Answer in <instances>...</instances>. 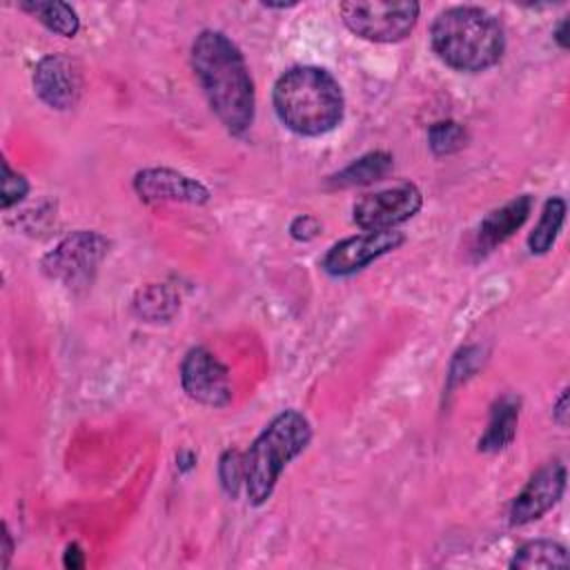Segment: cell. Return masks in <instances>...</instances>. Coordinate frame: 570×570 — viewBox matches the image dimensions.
Listing matches in <instances>:
<instances>
[{"label":"cell","instance_id":"cell-3","mask_svg":"<svg viewBox=\"0 0 570 570\" xmlns=\"http://www.w3.org/2000/svg\"><path fill=\"white\" fill-rule=\"evenodd\" d=\"M430 45L441 62L456 71H485L505 51V31L494 13L474 4H456L436 13Z\"/></svg>","mask_w":570,"mask_h":570},{"label":"cell","instance_id":"cell-7","mask_svg":"<svg viewBox=\"0 0 570 570\" xmlns=\"http://www.w3.org/2000/svg\"><path fill=\"white\" fill-rule=\"evenodd\" d=\"M423 205V194L414 183L361 196L352 207V220L365 232L394 229L410 220Z\"/></svg>","mask_w":570,"mask_h":570},{"label":"cell","instance_id":"cell-1","mask_svg":"<svg viewBox=\"0 0 570 570\" xmlns=\"http://www.w3.org/2000/svg\"><path fill=\"white\" fill-rule=\"evenodd\" d=\"M191 69L223 127L240 136L256 114V91L243 51L216 29H203L189 51Z\"/></svg>","mask_w":570,"mask_h":570},{"label":"cell","instance_id":"cell-19","mask_svg":"<svg viewBox=\"0 0 570 570\" xmlns=\"http://www.w3.org/2000/svg\"><path fill=\"white\" fill-rule=\"evenodd\" d=\"M566 220V200L561 196H552L546 200L539 223L534 225V229L528 236V247L532 254H546L550 252V247L554 245L561 225Z\"/></svg>","mask_w":570,"mask_h":570},{"label":"cell","instance_id":"cell-10","mask_svg":"<svg viewBox=\"0 0 570 570\" xmlns=\"http://www.w3.org/2000/svg\"><path fill=\"white\" fill-rule=\"evenodd\" d=\"M134 191L142 203L205 205L212 191L196 178L171 167H145L134 176Z\"/></svg>","mask_w":570,"mask_h":570},{"label":"cell","instance_id":"cell-6","mask_svg":"<svg viewBox=\"0 0 570 570\" xmlns=\"http://www.w3.org/2000/svg\"><path fill=\"white\" fill-rule=\"evenodd\" d=\"M109 252V240L89 229H78L65 236L40 261L45 276L62 283L69 289H85L91 285L102 258Z\"/></svg>","mask_w":570,"mask_h":570},{"label":"cell","instance_id":"cell-4","mask_svg":"<svg viewBox=\"0 0 570 570\" xmlns=\"http://www.w3.org/2000/svg\"><path fill=\"white\" fill-rule=\"evenodd\" d=\"M312 441V423L298 410L276 414L243 452V488L252 505H263L287 468Z\"/></svg>","mask_w":570,"mask_h":570},{"label":"cell","instance_id":"cell-2","mask_svg":"<svg viewBox=\"0 0 570 570\" xmlns=\"http://www.w3.org/2000/svg\"><path fill=\"white\" fill-rule=\"evenodd\" d=\"M278 120L298 136H323L336 129L345 114L338 80L323 67L296 65L283 71L272 89Z\"/></svg>","mask_w":570,"mask_h":570},{"label":"cell","instance_id":"cell-17","mask_svg":"<svg viewBox=\"0 0 570 570\" xmlns=\"http://www.w3.org/2000/svg\"><path fill=\"white\" fill-rule=\"evenodd\" d=\"M20 9L31 13L38 22H42L49 31L62 36V38H73L80 29V18L78 11L67 4V2H58V0H27L20 2Z\"/></svg>","mask_w":570,"mask_h":570},{"label":"cell","instance_id":"cell-21","mask_svg":"<svg viewBox=\"0 0 570 570\" xmlns=\"http://www.w3.org/2000/svg\"><path fill=\"white\" fill-rule=\"evenodd\" d=\"M218 479L223 490L229 497H238L243 488V452L240 450H225L218 461Z\"/></svg>","mask_w":570,"mask_h":570},{"label":"cell","instance_id":"cell-9","mask_svg":"<svg viewBox=\"0 0 570 570\" xmlns=\"http://www.w3.org/2000/svg\"><path fill=\"white\" fill-rule=\"evenodd\" d=\"M405 243V234L396 229L365 232L347 236L334 243L323 256V269L332 276H350L367 267L372 261L399 249Z\"/></svg>","mask_w":570,"mask_h":570},{"label":"cell","instance_id":"cell-23","mask_svg":"<svg viewBox=\"0 0 570 570\" xmlns=\"http://www.w3.org/2000/svg\"><path fill=\"white\" fill-rule=\"evenodd\" d=\"M318 232H321V223L314 216H309V214L296 216L292 220V225H289V234L296 240H312V238L318 236Z\"/></svg>","mask_w":570,"mask_h":570},{"label":"cell","instance_id":"cell-27","mask_svg":"<svg viewBox=\"0 0 570 570\" xmlns=\"http://www.w3.org/2000/svg\"><path fill=\"white\" fill-rule=\"evenodd\" d=\"M11 552H13V543H11V532H9V528L4 525V566L9 563V557H11Z\"/></svg>","mask_w":570,"mask_h":570},{"label":"cell","instance_id":"cell-18","mask_svg":"<svg viewBox=\"0 0 570 570\" xmlns=\"http://www.w3.org/2000/svg\"><path fill=\"white\" fill-rule=\"evenodd\" d=\"M566 566H568L566 548L550 539H534V541L523 543L510 561V568H519V570L566 568Z\"/></svg>","mask_w":570,"mask_h":570},{"label":"cell","instance_id":"cell-24","mask_svg":"<svg viewBox=\"0 0 570 570\" xmlns=\"http://www.w3.org/2000/svg\"><path fill=\"white\" fill-rule=\"evenodd\" d=\"M62 563H65V568H71V570H80V568H85V552L80 550V546H78V543H69V546L65 548Z\"/></svg>","mask_w":570,"mask_h":570},{"label":"cell","instance_id":"cell-13","mask_svg":"<svg viewBox=\"0 0 570 570\" xmlns=\"http://www.w3.org/2000/svg\"><path fill=\"white\" fill-rule=\"evenodd\" d=\"M534 198L530 194H521L505 205L488 212L476 229V249L492 252L497 245L505 243L517 229L523 227L528 216L532 214Z\"/></svg>","mask_w":570,"mask_h":570},{"label":"cell","instance_id":"cell-25","mask_svg":"<svg viewBox=\"0 0 570 570\" xmlns=\"http://www.w3.org/2000/svg\"><path fill=\"white\" fill-rule=\"evenodd\" d=\"M552 419L566 428L568 425V390H563L554 403V410H552Z\"/></svg>","mask_w":570,"mask_h":570},{"label":"cell","instance_id":"cell-14","mask_svg":"<svg viewBox=\"0 0 570 570\" xmlns=\"http://www.w3.org/2000/svg\"><path fill=\"white\" fill-rule=\"evenodd\" d=\"M519 407L521 401L512 394H503L492 403L490 410V421L485 432L479 439V452H501L505 450L517 434V423H519Z\"/></svg>","mask_w":570,"mask_h":570},{"label":"cell","instance_id":"cell-8","mask_svg":"<svg viewBox=\"0 0 570 570\" xmlns=\"http://www.w3.org/2000/svg\"><path fill=\"white\" fill-rule=\"evenodd\" d=\"M180 385L189 399L209 407H223L232 401L227 365L207 347H191L180 363Z\"/></svg>","mask_w":570,"mask_h":570},{"label":"cell","instance_id":"cell-16","mask_svg":"<svg viewBox=\"0 0 570 570\" xmlns=\"http://www.w3.org/2000/svg\"><path fill=\"white\" fill-rule=\"evenodd\" d=\"M180 298L167 283H149L134 296V312L147 323H167L176 316Z\"/></svg>","mask_w":570,"mask_h":570},{"label":"cell","instance_id":"cell-26","mask_svg":"<svg viewBox=\"0 0 570 570\" xmlns=\"http://www.w3.org/2000/svg\"><path fill=\"white\" fill-rule=\"evenodd\" d=\"M554 40H557V45L561 47V49H566L568 47V18H561V22L557 24V29H554Z\"/></svg>","mask_w":570,"mask_h":570},{"label":"cell","instance_id":"cell-5","mask_svg":"<svg viewBox=\"0 0 570 570\" xmlns=\"http://www.w3.org/2000/svg\"><path fill=\"white\" fill-rule=\"evenodd\" d=\"M345 27L372 42H399L412 33L421 4L414 0H350L338 4Z\"/></svg>","mask_w":570,"mask_h":570},{"label":"cell","instance_id":"cell-20","mask_svg":"<svg viewBox=\"0 0 570 570\" xmlns=\"http://www.w3.org/2000/svg\"><path fill=\"white\" fill-rule=\"evenodd\" d=\"M468 142V131L456 120H439L428 129V145L436 156L456 154Z\"/></svg>","mask_w":570,"mask_h":570},{"label":"cell","instance_id":"cell-22","mask_svg":"<svg viewBox=\"0 0 570 570\" xmlns=\"http://www.w3.org/2000/svg\"><path fill=\"white\" fill-rule=\"evenodd\" d=\"M29 194V180L13 171L9 160H2V209L20 203Z\"/></svg>","mask_w":570,"mask_h":570},{"label":"cell","instance_id":"cell-11","mask_svg":"<svg viewBox=\"0 0 570 570\" xmlns=\"http://www.w3.org/2000/svg\"><path fill=\"white\" fill-rule=\"evenodd\" d=\"M566 490V465L561 461H550L543 468H539L530 481L523 485V490L514 497L510 503V523L512 525H525L537 519H541L546 512H550Z\"/></svg>","mask_w":570,"mask_h":570},{"label":"cell","instance_id":"cell-12","mask_svg":"<svg viewBox=\"0 0 570 570\" xmlns=\"http://www.w3.org/2000/svg\"><path fill=\"white\" fill-rule=\"evenodd\" d=\"M82 78L78 65L65 53H47L33 69V89L51 109H69L80 96Z\"/></svg>","mask_w":570,"mask_h":570},{"label":"cell","instance_id":"cell-15","mask_svg":"<svg viewBox=\"0 0 570 570\" xmlns=\"http://www.w3.org/2000/svg\"><path fill=\"white\" fill-rule=\"evenodd\" d=\"M394 169V158L390 151H367L332 174L327 178V187L332 189H347V187H361L376 180H383Z\"/></svg>","mask_w":570,"mask_h":570}]
</instances>
